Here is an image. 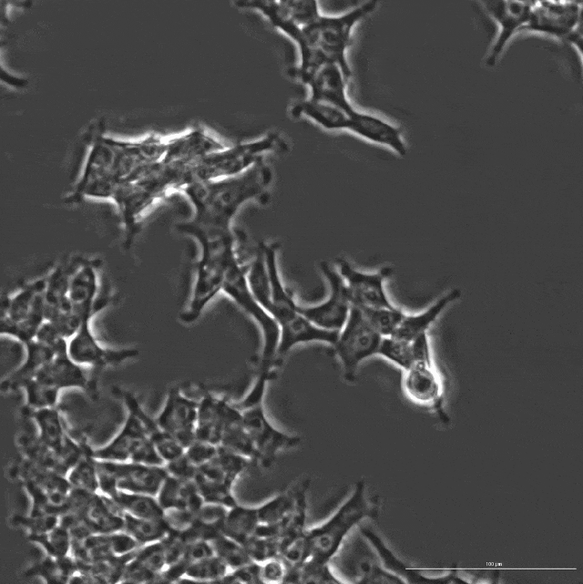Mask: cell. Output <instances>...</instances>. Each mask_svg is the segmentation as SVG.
<instances>
[{"label": "cell", "instance_id": "obj_1", "mask_svg": "<svg viewBox=\"0 0 583 584\" xmlns=\"http://www.w3.org/2000/svg\"><path fill=\"white\" fill-rule=\"evenodd\" d=\"M376 5V1H367L339 15L320 14L302 27L288 20L280 21L276 28L291 38L300 52V63L290 70V75L302 83L321 67L334 64L349 82L352 69L346 52L352 43L353 30Z\"/></svg>", "mask_w": 583, "mask_h": 584}, {"label": "cell", "instance_id": "obj_2", "mask_svg": "<svg viewBox=\"0 0 583 584\" xmlns=\"http://www.w3.org/2000/svg\"><path fill=\"white\" fill-rule=\"evenodd\" d=\"M271 169L260 160L232 177L193 181L179 191L191 202L193 217L184 225L212 232H231V221L240 209L262 198L272 181Z\"/></svg>", "mask_w": 583, "mask_h": 584}, {"label": "cell", "instance_id": "obj_3", "mask_svg": "<svg viewBox=\"0 0 583 584\" xmlns=\"http://www.w3.org/2000/svg\"><path fill=\"white\" fill-rule=\"evenodd\" d=\"M178 229L195 239L200 247L189 302L179 314L182 323L190 324L199 318L206 306L222 292L227 270L237 253L232 231L222 233L186 227Z\"/></svg>", "mask_w": 583, "mask_h": 584}, {"label": "cell", "instance_id": "obj_4", "mask_svg": "<svg viewBox=\"0 0 583 584\" xmlns=\"http://www.w3.org/2000/svg\"><path fill=\"white\" fill-rule=\"evenodd\" d=\"M261 243L265 256L271 291L266 312L276 322L280 332L277 358L285 355L292 347L301 343L320 342L332 346L339 333L321 329L308 321L299 312V304L284 286L278 267L279 245L275 242Z\"/></svg>", "mask_w": 583, "mask_h": 584}, {"label": "cell", "instance_id": "obj_5", "mask_svg": "<svg viewBox=\"0 0 583 584\" xmlns=\"http://www.w3.org/2000/svg\"><path fill=\"white\" fill-rule=\"evenodd\" d=\"M294 118H305L329 130H349L355 135L384 147L399 156L406 155V145L398 127L352 106L339 108L310 98L295 102L290 108Z\"/></svg>", "mask_w": 583, "mask_h": 584}, {"label": "cell", "instance_id": "obj_6", "mask_svg": "<svg viewBox=\"0 0 583 584\" xmlns=\"http://www.w3.org/2000/svg\"><path fill=\"white\" fill-rule=\"evenodd\" d=\"M364 480H358L353 491L336 510L322 523L307 528L310 558L332 561L350 534L368 518H375L378 506L366 494Z\"/></svg>", "mask_w": 583, "mask_h": 584}, {"label": "cell", "instance_id": "obj_7", "mask_svg": "<svg viewBox=\"0 0 583 584\" xmlns=\"http://www.w3.org/2000/svg\"><path fill=\"white\" fill-rule=\"evenodd\" d=\"M273 375L274 373L258 371L247 394L234 402L258 453V463L264 468L273 464L280 452L295 448L301 443L300 436L278 429L266 414L264 396L267 384Z\"/></svg>", "mask_w": 583, "mask_h": 584}, {"label": "cell", "instance_id": "obj_8", "mask_svg": "<svg viewBox=\"0 0 583 584\" xmlns=\"http://www.w3.org/2000/svg\"><path fill=\"white\" fill-rule=\"evenodd\" d=\"M287 150L288 144L278 132H269L255 140L226 146L197 163L189 172L188 184L239 175L262 160L264 155Z\"/></svg>", "mask_w": 583, "mask_h": 584}, {"label": "cell", "instance_id": "obj_9", "mask_svg": "<svg viewBox=\"0 0 583 584\" xmlns=\"http://www.w3.org/2000/svg\"><path fill=\"white\" fill-rule=\"evenodd\" d=\"M247 268L237 256L230 264L222 292L233 300L259 325L263 344L259 371L274 372L279 343V327L273 318L261 307L253 296L247 281Z\"/></svg>", "mask_w": 583, "mask_h": 584}, {"label": "cell", "instance_id": "obj_10", "mask_svg": "<svg viewBox=\"0 0 583 584\" xmlns=\"http://www.w3.org/2000/svg\"><path fill=\"white\" fill-rule=\"evenodd\" d=\"M382 338L369 323L362 309L353 305L349 317L332 345L346 381L353 383L360 364L377 355Z\"/></svg>", "mask_w": 583, "mask_h": 584}, {"label": "cell", "instance_id": "obj_11", "mask_svg": "<svg viewBox=\"0 0 583 584\" xmlns=\"http://www.w3.org/2000/svg\"><path fill=\"white\" fill-rule=\"evenodd\" d=\"M115 164V138L103 134L95 136L89 144L86 164L71 200H111L118 184Z\"/></svg>", "mask_w": 583, "mask_h": 584}, {"label": "cell", "instance_id": "obj_12", "mask_svg": "<svg viewBox=\"0 0 583 584\" xmlns=\"http://www.w3.org/2000/svg\"><path fill=\"white\" fill-rule=\"evenodd\" d=\"M581 11L580 2L535 1L529 19L520 31L566 39L581 50Z\"/></svg>", "mask_w": 583, "mask_h": 584}, {"label": "cell", "instance_id": "obj_13", "mask_svg": "<svg viewBox=\"0 0 583 584\" xmlns=\"http://www.w3.org/2000/svg\"><path fill=\"white\" fill-rule=\"evenodd\" d=\"M320 270L329 284L330 294L319 304L309 306L299 304V312L321 329L340 332L353 306L351 296L337 268L327 261H322Z\"/></svg>", "mask_w": 583, "mask_h": 584}, {"label": "cell", "instance_id": "obj_14", "mask_svg": "<svg viewBox=\"0 0 583 584\" xmlns=\"http://www.w3.org/2000/svg\"><path fill=\"white\" fill-rule=\"evenodd\" d=\"M402 387L409 400L434 411L443 423H448L444 408V380L434 360L416 361L403 371Z\"/></svg>", "mask_w": 583, "mask_h": 584}, {"label": "cell", "instance_id": "obj_15", "mask_svg": "<svg viewBox=\"0 0 583 584\" xmlns=\"http://www.w3.org/2000/svg\"><path fill=\"white\" fill-rule=\"evenodd\" d=\"M337 270L349 291L353 305L360 308H384L394 306L389 300L384 282L394 272L390 266H384L374 272L355 269L345 259H338Z\"/></svg>", "mask_w": 583, "mask_h": 584}, {"label": "cell", "instance_id": "obj_16", "mask_svg": "<svg viewBox=\"0 0 583 584\" xmlns=\"http://www.w3.org/2000/svg\"><path fill=\"white\" fill-rule=\"evenodd\" d=\"M68 354L77 363L88 368L102 369L117 366L138 356L136 348H108L102 345L91 329V319L81 323L77 332L68 340Z\"/></svg>", "mask_w": 583, "mask_h": 584}, {"label": "cell", "instance_id": "obj_17", "mask_svg": "<svg viewBox=\"0 0 583 584\" xmlns=\"http://www.w3.org/2000/svg\"><path fill=\"white\" fill-rule=\"evenodd\" d=\"M199 400L185 394L179 387L169 390L156 417L159 425L184 449L196 440Z\"/></svg>", "mask_w": 583, "mask_h": 584}, {"label": "cell", "instance_id": "obj_18", "mask_svg": "<svg viewBox=\"0 0 583 584\" xmlns=\"http://www.w3.org/2000/svg\"><path fill=\"white\" fill-rule=\"evenodd\" d=\"M225 145L210 133L195 128L180 135L167 138V147L161 160L187 174L188 182L191 169L206 156L218 151Z\"/></svg>", "mask_w": 583, "mask_h": 584}, {"label": "cell", "instance_id": "obj_19", "mask_svg": "<svg viewBox=\"0 0 583 584\" xmlns=\"http://www.w3.org/2000/svg\"><path fill=\"white\" fill-rule=\"evenodd\" d=\"M535 1H483L485 11L498 26V34L486 58L493 67L511 37L527 25Z\"/></svg>", "mask_w": 583, "mask_h": 584}, {"label": "cell", "instance_id": "obj_20", "mask_svg": "<svg viewBox=\"0 0 583 584\" xmlns=\"http://www.w3.org/2000/svg\"><path fill=\"white\" fill-rule=\"evenodd\" d=\"M46 276L22 286L2 301L0 322H26L40 327L45 318Z\"/></svg>", "mask_w": 583, "mask_h": 584}, {"label": "cell", "instance_id": "obj_21", "mask_svg": "<svg viewBox=\"0 0 583 584\" xmlns=\"http://www.w3.org/2000/svg\"><path fill=\"white\" fill-rule=\"evenodd\" d=\"M87 368L88 367L75 362L66 351L56 353L36 377L54 385L60 391L68 388L81 389L96 398L97 394V376Z\"/></svg>", "mask_w": 583, "mask_h": 584}, {"label": "cell", "instance_id": "obj_22", "mask_svg": "<svg viewBox=\"0 0 583 584\" xmlns=\"http://www.w3.org/2000/svg\"><path fill=\"white\" fill-rule=\"evenodd\" d=\"M98 270L97 261L82 260L76 262L70 278L68 299L74 312L82 321L92 319L97 309Z\"/></svg>", "mask_w": 583, "mask_h": 584}, {"label": "cell", "instance_id": "obj_23", "mask_svg": "<svg viewBox=\"0 0 583 584\" xmlns=\"http://www.w3.org/2000/svg\"><path fill=\"white\" fill-rule=\"evenodd\" d=\"M360 534L368 542L373 550L376 553L382 567L390 573L398 577L403 582L418 583V582H440V583H459L467 582L457 575L456 570H452L445 575L439 577H429L422 574L419 570L414 569L404 561H402L387 547L382 538L372 529L361 525L358 528Z\"/></svg>", "mask_w": 583, "mask_h": 584}, {"label": "cell", "instance_id": "obj_24", "mask_svg": "<svg viewBox=\"0 0 583 584\" xmlns=\"http://www.w3.org/2000/svg\"><path fill=\"white\" fill-rule=\"evenodd\" d=\"M105 463L115 476L118 489L122 491L157 496L168 476L165 466L116 461Z\"/></svg>", "mask_w": 583, "mask_h": 584}, {"label": "cell", "instance_id": "obj_25", "mask_svg": "<svg viewBox=\"0 0 583 584\" xmlns=\"http://www.w3.org/2000/svg\"><path fill=\"white\" fill-rule=\"evenodd\" d=\"M147 439L138 418L127 411L125 423L118 433L107 445L92 448L91 455L98 460L129 462Z\"/></svg>", "mask_w": 583, "mask_h": 584}, {"label": "cell", "instance_id": "obj_26", "mask_svg": "<svg viewBox=\"0 0 583 584\" xmlns=\"http://www.w3.org/2000/svg\"><path fill=\"white\" fill-rule=\"evenodd\" d=\"M167 568L162 540L141 546L127 564L121 581L128 583L159 582Z\"/></svg>", "mask_w": 583, "mask_h": 584}, {"label": "cell", "instance_id": "obj_27", "mask_svg": "<svg viewBox=\"0 0 583 584\" xmlns=\"http://www.w3.org/2000/svg\"><path fill=\"white\" fill-rule=\"evenodd\" d=\"M231 401L203 391L198 404L196 439L219 446Z\"/></svg>", "mask_w": 583, "mask_h": 584}, {"label": "cell", "instance_id": "obj_28", "mask_svg": "<svg viewBox=\"0 0 583 584\" xmlns=\"http://www.w3.org/2000/svg\"><path fill=\"white\" fill-rule=\"evenodd\" d=\"M127 411L140 421L148 438L154 445L165 464L184 454V447L169 435L141 406L137 397L128 391L119 390Z\"/></svg>", "mask_w": 583, "mask_h": 584}, {"label": "cell", "instance_id": "obj_29", "mask_svg": "<svg viewBox=\"0 0 583 584\" xmlns=\"http://www.w3.org/2000/svg\"><path fill=\"white\" fill-rule=\"evenodd\" d=\"M26 356L24 362L2 381L1 390L10 393L22 389L30 380L55 357L52 348L34 339L24 344Z\"/></svg>", "mask_w": 583, "mask_h": 584}, {"label": "cell", "instance_id": "obj_30", "mask_svg": "<svg viewBox=\"0 0 583 584\" xmlns=\"http://www.w3.org/2000/svg\"><path fill=\"white\" fill-rule=\"evenodd\" d=\"M157 498L164 510L187 509L197 512L205 503L195 480H185L168 474Z\"/></svg>", "mask_w": 583, "mask_h": 584}, {"label": "cell", "instance_id": "obj_31", "mask_svg": "<svg viewBox=\"0 0 583 584\" xmlns=\"http://www.w3.org/2000/svg\"><path fill=\"white\" fill-rule=\"evenodd\" d=\"M460 296L461 291L455 288L440 297L424 312L415 314L405 313L401 323L391 336L411 342L417 336L428 333L429 328L440 314L447 306L458 300Z\"/></svg>", "mask_w": 583, "mask_h": 584}, {"label": "cell", "instance_id": "obj_32", "mask_svg": "<svg viewBox=\"0 0 583 584\" xmlns=\"http://www.w3.org/2000/svg\"><path fill=\"white\" fill-rule=\"evenodd\" d=\"M251 463V460L219 446L216 456L200 466L199 473L209 479L221 481L233 487Z\"/></svg>", "mask_w": 583, "mask_h": 584}, {"label": "cell", "instance_id": "obj_33", "mask_svg": "<svg viewBox=\"0 0 583 584\" xmlns=\"http://www.w3.org/2000/svg\"><path fill=\"white\" fill-rule=\"evenodd\" d=\"M219 446L258 463V453L234 402L228 411Z\"/></svg>", "mask_w": 583, "mask_h": 584}, {"label": "cell", "instance_id": "obj_34", "mask_svg": "<svg viewBox=\"0 0 583 584\" xmlns=\"http://www.w3.org/2000/svg\"><path fill=\"white\" fill-rule=\"evenodd\" d=\"M25 414L35 421L37 436L41 441L55 451L62 446L68 434V427L57 406L25 411Z\"/></svg>", "mask_w": 583, "mask_h": 584}, {"label": "cell", "instance_id": "obj_35", "mask_svg": "<svg viewBox=\"0 0 583 584\" xmlns=\"http://www.w3.org/2000/svg\"><path fill=\"white\" fill-rule=\"evenodd\" d=\"M259 525L257 507L237 503L227 510L222 534L244 545L255 535Z\"/></svg>", "mask_w": 583, "mask_h": 584}, {"label": "cell", "instance_id": "obj_36", "mask_svg": "<svg viewBox=\"0 0 583 584\" xmlns=\"http://www.w3.org/2000/svg\"><path fill=\"white\" fill-rule=\"evenodd\" d=\"M77 571V563L70 554L60 558L46 555L26 569V575L42 578L46 582H70Z\"/></svg>", "mask_w": 583, "mask_h": 584}, {"label": "cell", "instance_id": "obj_37", "mask_svg": "<svg viewBox=\"0 0 583 584\" xmlns=\"http://www.w3.org/2000/svg\"><path fill=\"white\" fill-rule=\"evenodd\" d=\"M125 514L139 518H163L165 510L156 496L118 490L111 497Z\"/></svg>", "mask_w": 583, "mask_h": 584}, {"label": "cell", "instance_id": "obj_38", "mask_svg": "<svg viewBox=\"0 0 583 584\" xmlns=\"http://www.w3.org/2000/svg\"><path fill=\"white\" fill-rule=\"evenodd\" d=\"M297 497V486L280 493L257 506L261 525L276 526L280 529L292 514Z\"/></svg>", "mask_w": 583, "mask_h": 584}, {"label": "cell", "instance_id": "obj_39", "mask_svg": "<svg viewBox=\"0 0 583 584\" xmlns=\"http://www.w3.org/2000/svg\"><path fill=\"white\" fill-rule=\"evenodd\" d=\"M123 530L144 546L162 540L170 528L164 517L139 518L125 514Z\"/></svg>", "mask_w": 583, "mask_h": 584}, {"label": "cell", "instance_id": "obj_40", "mask_svg": "<svg viewBox=\"0 0 583 584\" xmlns=\"http://www.w3.org/2000/svg\"><path fill=\"white\" fill-rule=\"evenodd\" d=\"M92 447L69 470L66 477L73 489L88 493L99 492L96 458L91 455Z\"/></svg>", "mask_w": 583, "mask_h": 584}, {"label": "cell", "instance_id": "obj_41", "mask_svg": "<svg viewBox=\"0 0 583 584\" xmlns=\"http://www.w3.org/2000/svg\"><path fill=\"white\" fill-rule=\"evenodd\" d=\"M25 392V411L56 407L60 390L36 377L28 381L22 388Z\"/></svg>", "mask_w": 583, "mask_h": 584}, {"label": "cell", "instance_id": "obj_42", "mask_svg": "<svg viewBox=\"0 0 583 584\" xmlns=\"http://www.w3.org/2000/svg\"><path fill=\"white\" fill-rule=\"evenodd\" d=\"M24 458L56 472V453L36 435H21L17 439Z\"/></svg>", "mask_w": 583, "mask_h": 584}, {"label": "cell", "instance_id": "obj_43", "mask_svg": "<svg viewBox=\"0 0 583 584\" xmlns=\"http://www.w3.org/2000/svg\"><path fill=\"white\" fill-rule=\"evenodd\" d=\"M27 538L29 541L39 546L47 556L60 558L69 555L71 551V535L69 531L60 524L46 533L27 536Z\"/></svg>", "mask_w": 583, "mask_h": 584}, {"label": "cell", "instance_id": "obj_44", "mask_svg": "<svg viewBox=\"0 0 583 584\" xmlns=\"http://www.w3.org/2000/svg\"><path fill=\"white\" fill-rule=\"evenodd\" d=\"M195 482L205 503L216 504L227 508L238 503L232 491L233 487L227 483L209 479L199 472Z\"/></svg>", "mask_w": 583, "mask_h": 584}, {"label": "cell", "instance_id": "obj_45", "mask_svg": "<svg viewBox=\"0 0 583 584\" xmlns=\"http://www.w3.org/2000/svg\"><path fill=\"white\" fill-rule=\"evenodd\" d=\"M210 543L214 555L226 564L229 570L253 561L242 544L223 534Z\"/></svg>", "mask_w": 583, "mask_h": 584}, {"label": "cell", "instance_id": "obj_46", "mask_svg": "<svg viewBox=\"0 0 583 584\" xmlns=\"http://www.w3.org/2000/svg\"><path fill=\"white\" fill-rule=\"evenodd\" d=\"M361 309L369 323L382 337L393 335L405 315L396 306Z\"/></svg>", "mask_w": 583, "mask_h": 584}, {"label": "cell", "instance_id": "obj_47", "mask_svg": "<svg viewBox=\"0 0 583 584\" xmlns=\"http://www.w3.org/2000/svg\"><path fill=\"white\" fill-rule=\"evenodd\" d=\"M377 355L393 363L403 371L414 363L412 342L394 336L382 338Z\"/></svg>", "mask_w": 583, "mask_h": 584}, {"label": "cell", "instance_id": "obj_48", "mask_svg": "<svg viewBox=\"0 0 583 584\" xmlns=\"http://www.w3.org/2000/svg\"><path fill=\"white\" fill-rule=\"evenodd\" d=\"M229 571L226 564L216 555H211L191 563L183 579L195 581L221 582Z\"/></svg>", "mask_w": 583, "mask_h": 584}, {"label": "cell", "instance_id": "obj_49", "mask_svg": "<svg viewBox=\"0 0 583 584\" xmlns=\"http://www.w3.org/2000/svg\"><path fill=\"white\" fill-rule=\"evenodd\" d=\"M13 520L27 531V536L46 533L59 524L58 515L56 514L15 516Z\"/></svg>", "mask_w": 583, "mask_h": 584}, {"label": "cell", "instance_id": "obj_50", "mask_svg": "<svg viewBox=\"0 0 583 584\" xmlns=\"http://www.w3.org/2000/svg\"><path fill=\"white\" fill-rule=\"evenodd\" d=\"M288 571V564L280 557H272L260 562V577L261 583L284 582Z\"/></svg>", "mask_w": 583, "mask_h": 584}, {"label": "cell", "instance_id": "obj_51", "mask_svg": "<svg viewBox=\"0 0 583 584\" xmlns=\"http://www.w3.org/2000/svg\"><path fill=\"white\" fill-rule=\"evenodd\" d=\"M217 445L196 439L187 448L184 454L198 467L211 460L218 452Z\"/></svg>", "mask_w": 583, "mask_h": 584}, {"label": "cell", "instance_id": "obj_52", "mask_svg": "<svg viewBox=\"0 0 583 584\" xmlns=\"http://www.w3.org/2000/svg\"><path fill=\"white\" fill-rule=\"evenodd\" d=\"M221 582L229 583H261L260 563L251 561L239 568L230 569Z\"/></svg>", "mask_w": 583, "mask_h": 584}, {"label": "cell", "instance_id": "obj_53", "mask_svg": "<svg viewBox=\"0 0 583 584\" xmlns=\"http://www.w3.org/2000/svg\"><path fill=\"white\" fill-rule=\"evenodd\" d=\"M169 475L185 480H195L199 467L185 454L165 464Z\"/></svg>", "mask_w": 583, "mask_h": 584}]
</instances>
